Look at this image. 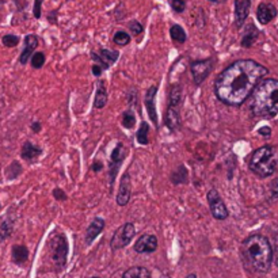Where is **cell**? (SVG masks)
Listing matches in <instances>:
<instances>
[{
    "instance_id": "cell-40",
    "label": "cell",
    "mask_w": 278,
    "mask_h": 278,
    "mask_svg": "<svg viewBox=\"0 0 278 278\" xmlns=\"http://www.w3.org/2000/svg\"><path fill=\"white\" fill-rule=\"evenodd\" d=\"M102 168H104V164H102L101 162H95L92 166H91V170H92V171H95V173L101 171Z\"/></svg>"
},
{
    "instance_id": "cell-17",
    "label": "cell",
    "mask_w": 278,
    "mask_h": 278,
    "mask_svg": "<svg viewBox=\"0 0 278 278\" xmlns=\"http://www.w3.org/2000/svg\"><path fill=\"white\" fill-rule=\"evenodd\" d=\"M156 92H157V87L156 86L149 88L148 92H147V97H145V106H147V111H148L151 121L154 122L155 126H157V113H156L155 107Z\"/></svg>"
},
{
    "instance_id": "cell-15",
    "label": "cell",
    "mask_w": 278,
    "mask_h": 278,
    "mask_svg": "<svg viewBox=\"0 0 278 278\" xmlns=\"http://www.w3.org/2000/svg\"><path fill=\"white\" fill-rule=\"evenodd\" d=\"M38 46V37L34 35V34H29L25 37V48L20 53L19 56V63L22 65L27 64V61L32 58V56L34 54V51L37 49Z\"/></svg>"
},
{
    "instance_id": "cell-38",
    "label": "cell",
    "mask_w": 278,
    "mask_h": 278,
    "mask_svg": "<svg viewBox=\"0 0 278 278\" xmlns=\"http://www.w3.org/2000/svg\"><path fill=\"white\" fill-rule=\"evenodd\" d=\"M102 71H104V70H102L99 65H97V64L92 65V73H94V76H101Z\"/></svg>"
},
{
    "instance_id": "cell-26",
    "label": "cell",
    "mask_w": 278,
    "mask_h": 278,
    "mask_svg": "<svg viewBox=\"0 0 278 278\" xmlns=\"http://www.w3.org/2000/svg\"><path fill=\"white\" fill-rule=\"evenodd\" d=\"M13 233V223L7 219H0V243Z\"/></svg>"
},
{
    "instance_id": "cell-16",
    "label": "cell",
    "mask_w": 278,
    "mask_h": 278,
    "mask_svg": "<svg viewBox=\"0 0 278 278\" xmlns=\"http://www.w3.org/2000/svg\"><path fill=\"white\" fill-rule=\"evenodd\" d=\"M104 219H101V217H97L95 220H92L90 226H87V229H86V244H91L95 238H97L99 233L104 231Z\"/></svg>"
},
{
    "instance_id": "cell-13",
    "label": "cell",
    "mask_w": 278,
    "mask_h": 278,
    "mask_svg": "<svg viewBox=\"0 0 278 278\" xmlns=\"http://www.w3.org/2000/svg\"><path fill=\"white\" fill-rule=\"evenodd\" d=\"M277 7L272 3H261L257 8V19L261 25H267L270 23L276 17H277Z\"/></svg>"
},
{
    "instance_id": "cell-44",
    "label": "cell",
    "mask_w": 278,
    "mask_h": 278,
    "mask_svg": "<svg viewBox=\"0 0 278 278\" xmlns=\"http://www.w3.org/2000/svg\"><path fill=\"white\" fill-rule=\"evenodd\" d=\"M163 278H168V277H163Z\"/></svg>"
},
{
    "instance_id": "cell-21",
    "label": "cell",
    "mask_w": 278,
    "mask_h": 278,
    "mask_svg": "<svg viewBox=\"0 0 278 278\" xmlns=\"http://www.w3.org/2000/svg\"><path fill=\"white\" fill-rule=\"evenodd\" d=\"M104 80H99L98 82L97 94H95V101H94V106L97 109H104V104H107V90L104 86Z\"/></svg>"
},
{
    "instance_id": "cell-10",
    "label": "cell",
    "mask_w": 278,
    "mask_h": 278,
    "mask_svg": "<svg viewBox=\"0 0 278 278\" xmlns=\"http://www.w3.org/2000/svg\"><path fill=\"white\" fill-rule=\"evenodd\" d=\"M118 52L116 51H109V49H101L99 52L91 53V57L95 61V64L99 65L102 70H109L111 65L118 60Z\"/></svg>"
},
{
    "instance_id": "cell-27",
    "label": "cell",
    "mask_w": 278,
    "mask_h": 278,
    "mask_svg": "<svg viewBox=\"0 0 278 278\" xmlns=\"http://www.w3.org/2000/svg\"><path fill=\"white\" fill-rule=\"evenodd\" d=\"M171 181L174 182V185H179V183H185L188 181V170L179 166V167L175 170L174 173L171 174Z\"/></svg>"
},
{
    "instance_id": "cell-39",
    "label": "cell",
    "mask_w": 278,
    "mask_h": 278,
    "mask_svg": "<svg viewBox=\"0 0 278 278\" xmlns=\"http://www.w3.org/2000/svg\"><path fill=\"white\" fill-rule=\"evenodd\" d=\"M272 194L274 197H278V178L272 183Z\"/></svg>"
},
{
    "instance_id": "cell-2",
    "label": "cell",
    "mask_w": 278,
    "mask_h": 278,
    "mask_svg": "<svg viewBox=\"0 0 278 278\" xmlns=\"http://www.w3.org/2000/svg\"><path fill=\"white\" fill-rule=\"evenodd\" d=\"M252 114L270 120L278 114V80L265 79L255 87L251 98Z\"/></svg>"
},
{
    "instance_id": "cell-8",
    "label": "cell",
    "mask_w": 278,
    "mask_h": 278,
    "mask_svg": "<svg viewBox=\"0 0 278 278\" xmlns=\"http://www.w3.org/2000/svg\"><path fill=\"white\" fill-rule=\"evenodd\" d=\"M208 202H209V209L210 213L216 220H226L228 217V209L226 207V202L219 194V191L216 189L209 190L208 193Z\"/></svg>"
},
{
    "instance_id": "cell-32",
    "label": "cell",
    "mask_w": 278,
    "mask_h": 278,
    "mask_svg": "<svg viewBox=\"0 0 278 278\" xmlns=\"http://www.w3.org/2000/svg\"><path fill=\"white\" fill-rule=\"evenodd\" d=\"M1 42H3V45L4 46L14 48V46H17L19 44V38H18L17 35H14V34H7V35H4V37L1 38Z\"/></svg>"
},
{
    "instance_id": "cell-42",
    "label": "cell",
    "mask_w": 278,
    "mask_h": 278,
    "mask_svg": "<svg viewBox=\"0 0 278 278\" xmlns=\"http://www.w3.org/2000/svg\"><path fill=\"white\" fill-rule=\"evenodd\" d=\"M209 1H212V3H216V4H221V3H226V0H209Z\"/></svg>"
},
{
    "instance_id": "cell-14",
    "label": "cell",
    "mask_w": 278,
    "mask_h": 278,
    "mask_svg": "<svg viewBox=\"0 0 278 278\" xmlns=\"http://www.w3.org/2000/svg\"><path fill=\"white\" fill-rule=\"evenodd\" d=\"M157 248V238L155 235H142L135 244V251L139 254H149Z\"/></svg>"
},
{
    "instance_id": "cell-19",
    "label": "cell",
    "mask_w": 278,
    "mask_h": 278,
    "mask_svg": "<svg viewBox=\"0 0 278 278\" xmlns=\"http://www.w3.org/2000/svg\"><path fill=\"white\" fill-rule=\"evenodd\" d=\"M258 35H259L258 29L255 27L254 23H250V25L247 26L244 34H243L242 46H243V48H251V46L255 44V41L258 39Z\"/></svg>"
},
{
    "instance_id": "cell-20",
    "label": "cell",
    "mask_w": 278,
    "mask_h": 278,
    "mask_svg": "<svg viewBox=\"0 0 278 278\" xmlns=\"http://www.w3.org/2000/svg\"><path fill=\"white\" fill-rule=\"evenodd\" d=\"M41 154H42V149L38 148V147H35V145L32 144L30 141H26L25 144H23V147H22V152H20L22 157H23L25 160H29V162L35 160V159H37Z\"/></svg>"
},
{
    "instance_id": "cell-9",
    "label": "cell",
    "mask_w": 278,
    "mask_h": 278,
    "mask_svg": "<svg viewBox=\"0 0 278 278\" xmlns=\"http://www.w3.org/2000/svg\"><path fill=\"white\" fill-rule=\"evenodd\" d=\"M126 157V148L123 147L122 142H118L117 147L113 149L110 156V163H109V175H110V185L113 186V183L116 181L117 171L120 166L122 164V162Z\"/></svg>"
},
{
    "instance_id": "cell-31",
    "label": "cell",
    "mask_w": 278,
    "mask_h": 278,
    "mask_svg": "<svg viewBox=\"0 0 278 278\" xmlns=\"http://www.w3.org/2000/svg\"><path fill=\"white\" fill-rule=\"evenodd\" d=\"M45 60H46V57H45V54L42 52H37V53H34L32 56V65H33V68H35V70H39L42 65L45 64Z\"/></svg>"
},
{
    "instance_id": "cell-29",
    "label": "cell",
    "mask_w": 278,
    "mask_h": 278,
    "mask_svg": "<svg viewBox=\"0 0 278 278\" xmlns=\"http://www.w3.org/2000/svg\"><path fill=\"white\" fill-rule=\"evenodd\" d=\"M113 41H114V44H117V45L125 46L130 42V35L126 32H117L114 34Z\"/></svg>"
},
{
    "instance_id": "cell-43",
    "label": "cell",
    "mask_w": 278,
    "mask_h": 278,
    "mask_svg": "<svg viewBox=\"0 0 278 278\" xmlns=\"http://www.w3.org/2000/svg\"><path fill=\"white\" fill-rule=\"evenodd\" d=\"M188 278H197V276L195 274H190V276H188Z\"/></svg>"
},
{
    "instance_id": "cell-7",
    "label": "cell",
    "mask_w": 278,
    "mask_h": 278,
    "mask_svg": "<svg viewBox=\"0 0 278 278\" xmlns=\"http://www.w3.org/2000/svg\"><path fill=\"white\" fill-rule=\"evenodd\" d=\"M212 70H213V58L193 61L190 64V71H191V78L195 86H200L210 75Z\"/></svg>"
},
{
    "instance_id": "cell-34",
    "label": "cell",
    "mask_w": 278,
    "mask_h": 278,
    "mask_svg": "<svg viewBox=\"0 0 278 278\" xmlns=\"http://www.w3.org/2000/svg\"><path fill=\"white\" fill-rule=\"evenodd\" d=\"M129 30L132 32L133 35H140L142 30H144V27H142V25L139 20H132L129 23Z\"/></svg>"
},
{
    "instance_id": "cell-24",
    "label": "cell",
    "mask_w": 278,
    "mask_h": 278,
    "mask_svg": "<svg viewBox=\"0 0 278 278\" xmlns=\"http://www.w3.org/2000/svg\"><path fill=\"white\" fill-rule=\"evenodd\" d=\"M29 258V250L26 246H14L13 248V259L17 263H25Z\"/></svg>"
},
{
    "instance_id": "cell-18",
    "label": "cell",
    "mask_w": 278,
    "mask_h": 278,
    "mask_svg": "<svg viewBox=\"0 0 278 278\" xmlns=\"http://www.w3.org/2000/svg\"><path fill=\"white\" fill-rule=\"evenodd\" d=\"M164 123L170 130H178L181 128V117H179L178 109L168 107L164 116Z\"/></svg>"
},
{
    "instance_id": "cell-45",
    "label": "cell",
    "mask_w": 278,
    "mask_h": 278,
    "mask_svg": "<svg viewBox=\"0 0 278 278\" xmlns=\"http://www.w3.org/2000/svg\"><path fill=\"white\" fill-rule=\"evenodd\" d=\"M94 278H99V277H94Z\"/></svg>"
},
{
    "instance_id": "cell-1",
    "label": "cell",
    "mask_w": 278,
    "mask_h": 278,
    "mask_svg": "<svg viewBox=\"0 0 278 278\" xmlns=\"http://www.w3.org/2000/svg\"><path fill=\"white\" fill-rule=\"evenodd\" d=\"M267 73L269 70L254 60H238L219 75L214 83L216 97L228 106H240Z\"/></svg>"
},
{
    "instance_id": "cell-28",
    "label": "cell",
    "mask_w": 278,
    "mask_h": 278,
    "mask_svg": "<svg viewBox=\"0 0 278 278\" xmlns=\"http://www.w3.org/2000/svg\"><path fill=\"white\" fill-rule=\"evenodd\" d=\"M148 133H149V125L145 122V121H142L141 125H140V129L137 132V142L141 144V145H147L149 142Z\"/></svg>"
},
{
    "instance_id": "cell-35",
    "label": "cell",
    "mask_w": 278,
    "mask_h": 278,
    "mask_svg": "<svg viewBox=\"0 0 278 278\" xmlns=\"http://www.w3.org/2000/svg\"><path fill=\"white\" fill-rule=\"evenodd\" d=\"M42 1L44 0H34V8H33V14L34 17L39 19L41 18V6H42Z\"/></svg>"
},
{
    "instance_id": "cell-3",
    "label": "cell",
    "mask_w": 278,
    "mask_h": 278,
    "mask_svg": "<svg viewBox=\"0 0 278 278\" xmlns=\"http://www.w3.org/2000/svg\"><path fill=\"white\" fill-rule=\"evenodd\" d=\"M243 257L255 272L267 273L272 267L273 248L263 235H251L242 244Z\"/></svg>"
},
{
    "instance_id": "cell-22",
    "label": "cell",
    "mask_w": 278,
    "mask_h": 278,
    "mask_svg": "<svg viewBox=\"0 0 278 278\" xmlns=\"http://www.w3.org/2000/svg\"><path fill=\"white\" fill-rule=\"evenodd\" d=\"M182 102V87L179 84H173L170 88V95H168V107H175L178 109V106Z\"/></svg>"
},
{
    "instance_id": "cell-11",
    "label": "cell",
    "mask_w": 278,
    "mask_h": 278,
    "mask_svg": "<svg viewBox=\"0 0 278 278\" xmlns=\"http://www.w3.org/2000/svg\"><path fill=\"white\" fill-rule=\"evenodd\" d=\"M252 0H235V26L240 29L248 18Z\"/></svg>"
},
{
    "instance_id": "cell-30",
    "label": "cell",
    "mask_w": 278,
    "mask_h": 278,
    "mask_svg": "<svg viewBox=\"0 0 278 278\" xmlns=\"http://www.w3.org/2000/svg\"><path fill=\"white\" fill-rule=\"evenodd\" d=\"M135 123H136V117H135V114H133V111L132 110L125 111L122 116L123 126H125V128H128V129H130V128H133V126H135Z\"/></svg>"
},
{
    "instance_id": "cell-36",
    "label": "cell",
    "mask_w": 278,
    "mask_h": 278,
    "mask_svg": "<svg viewBox=\"0 0 278 278\" xmlns=\"http://www.w3.org/2000/svg\"><path fill=\"white\" fill-rule=\"evenodd\" d=\"M53 197H54V198H56V200H58V201L67 200V194H65L61 189H54V190H53Z\"/></svg>"
},
{
    "instance_id": "cell-12",
    "label": "cell",
    "mask_w": 278,
    "mask_h": 278,
    "mask_svg": "<svg viewBox=\"0 0 278 278\" xmlns=\"http://www.w3.org/2000/svg\"><path fill=\"white\" fill-rule=\"evenodd\" d=\"M130 194H132V183H130V175L123 174L120 182V189L117 193V204L120 207H125L128 205V202L130 200Z\"/></svg>"
},
{
    "instance_id": "cell-5",
    "label": "cell",
    "mask_w": 278,
    "mask_h": 278,
    "mask_svg": "<svg viewBox=\"0 0 278 278\" xmlns=\"http://www.w3.org/2000/svg\"><path fill=\"white\" fill-rule=\"evenodd\" d=\"M68 258V240L65 235L60 233L52 239V259L57 269L64 267Z\"/></svg>"
},
{
    "instance_id": "cell-25",
    "label": "cell",
    "mask_w": 278,
    "mask_h": 278,
    "mask_svg": "<svg viewBox=\"0 0 278 278\" xmlns=\"http://www.w3.org/2000/svg\"><path fill=\"white\" fill-rule=\"evenodd\" d=\"M170 35H171V38L174 39L175 42H179V44H183V42L188 39L186 32H185L179 25L171 26V29H170Z\"/></svg>"
},
{
    "instance_id": "cell-33",
    "label": "cell",
    "mask_w": 278,
    "mask_h": 278,
    "mask_svg": "<svg viewBox=\"0 0 278 278\" xmlns=\"http://www.w3.org/2000/svg\"><path fill=\"white\" fill-rule=\"evenodd\" d=\"M170 6L174 10L175 13L181 14L186 8V1L185 0H170Z\"/></svg>"
},
{
    "instance_id": "cell-4",
    "label": "cell",
    "mask_w": 278,
    "mask_h": 278,
    "mask_svg": "<svg viewBox=\"0 0 278 278\" xmlns=\"http://www.w3.org/2000/svg\"><path fill=\"white\" fill-rule=\"evenodd\" d=\"M248 167L259 178H269L277 173L278 159L276 148L272 145H263L252 152Z\"/></svg>"
},
{
    "instance_id": "cell-23",
    "label": "cell",
    "mask_w": 278,
    "mask_h": 278,
    "mask_svg": "<svg viewBox=\"0 0 278 278\" xmlns=\"http://www.w3.org/2000/svg\"><path fill=\"white\" fill-rule=\"evenodd\" d=\"M122 278H151V274L141 266H135V267H130L129 270L123 273Z\"/></svg>"
},
{
    "instance_id": "cell-6",
    "label": "cell",
    "mask_w": 278,
    "mask_h": 278,
    "mask_svg": "<svg viewBox=\"0 0 278 278\" xmlns=\"http://www.w3.org/2000/svg\"><path fill=\"white\" fill-rule=\"evenodd\" d=\"M135 236V226L132 223H126L117 229L111 238L110 246L113 250H120L129 244Z\"/></svg>"
},
{
    "instance_id": "cell-41",
    "label": "cell",
    "mask_w": 278,
    "mask_h": 278,
    "mask_svg": "<svg viewBox=\"0 0 278 278\" xmlns=\"http://www.w3.org/2000/svg\"><path fill=\"white\" fill-rule=\"evenodd\" d=\"M32 129L34 133H38L39 130H41V122H39V121H34V122L32 123Z\"/></svg>"
},
{
    "instance_id": "cell-37",
    "label": "cell",
    "mask_w": 278,
    "mask_h": 278,
    "mask_svg": "<svg viewBox=\"0 0 278 278\" xmlns=\"http://www.w3.org/2000/svg\"><path fill=\"white\" fill-rule=\"evenodd\" d=\"M259 135H261V136L269 137L270 135H272V129H270L269 126H263V128H261V129H259Z\"/></svg>"
}]
</instances>
